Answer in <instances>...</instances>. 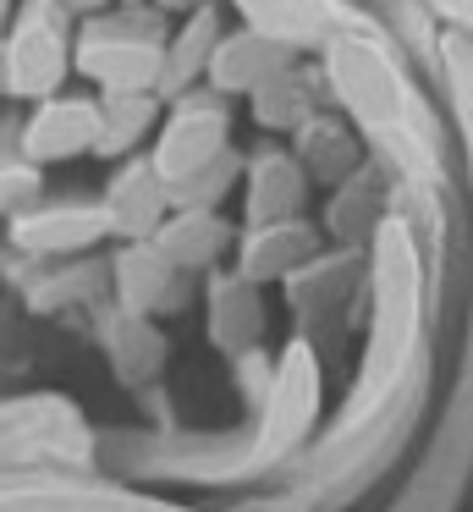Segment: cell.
Returning <instances> with one entry per match:
<instances>
[{"mask_svg": "<svg viewBox=\"0 0 473 512\" xmlns=\"http://www.w3.org/2000/svg\"><path fill=\"white\" fill-rule=\"evenodd\" d=\"M11 17H17V0H0V39H6V28H11Z\"/></svg>", "mask_w": 473, "mask_h": 512, "instance_id": "28", "label": "cell"}, {"mask_svg": "<svg viewBox=\"0 0 473 512\" xmlns=\"http://www.w3.org/2000/svg\"><path fill=\"white\" fill-rule=\"evenodd\" d=\"M286 144H292V155L303 160V171L319 182V188H336V182H347L352 171H363L374 160L369 138H363L358 127H352V116H341L336 105L319 111L314 122H303Z\"/></svg>", "mask_w": 473, "mask_h": 512, "instance_id": "20", "label": "cell"}, {"mask_svg": "<svg viewBox=\"0 0 473 512\" xmlns=\"http://www.w3.org/2000/svg\"><path fill=\"white\" fill-rule=\"evenodd\" d=\"M319 111H330V83H325V67H319V56L292 61V67L275 72L264 89L248 94L253 127H264V133H275V138H292L297 127L314 122Z\"/></svg>", "mask_w": 473, "mask_h": 512, "instance_id": "18", "label": "cell"}, {"mask_svg": "<svg viewBox=\"0 0 473 512\" xmlns=\"http://www.w3.org/2000/svg\"><path fill=\"white\" fill-rule=\"evenodd\" d=\"M0 446H17V457L39 463H77L94 452L83 419L61 397H17L0 408Z\"/></svg>", "mask_w": 473, "mask_h": 512, "instance_id": "11", "label": "cell"}, {"mask_svg": "<svg viewBox=\"0 0 473 512\" xmlns=\"http://www.w3.org/2000/svg\"><path fill=\"white\" fill-rule=\"evenodd\" d=\"M226 6L237 12V23L270 34L275 45L297 50V56H325L341 34L374 23L352 0H226Z\"/></svg>", "mask_w": 473, "mask_h": 512, "instance_id": "8", "label": "cell"}, {"mask_svg": "<svg viewBox=\"0 0 473 512\" xmlns=\"http://www.w3.org/2000/svg\"><path fill=\"white\" fill-rule=\"evenodd\" d=\"M116 237L99 199H33L6 221V243L28 259H72Z\"/></svg>", "mask_w": 473, "mask_h": 512, "instance_id": "9", "label": "cell"}, {"mask_svg": "<svg viewBox=\"0 0 473 512\" xmlns=\"http://www.w3.org/2000/svg\"><path fill=\"white\" fill-rule=\"evenodd\" d=\"M413 12H424L435 28H457L473 39V0H407Z\"/></svg>", "mask_w": 473, "mask_h": 512, "instance_id": "26", "label": "cell"}, {"mask_svg": "<svg viewBox=\"0 0 473 512\" xmlns=\"http://www.w3.org/2000/svg\"><path fill=\"white\" fill-rule=\"evenodd\" d=\"M237 237H242V221H231L226 210H171L165 226L154 232V243L187 276H215L237 254Z\"/></svg>", "mask_w": 473, "mask_h": 512, "instance_id": "19", "label": "cell"}, {"mask_svg": "<svg viewBox=\"0 0 473 512\" xmlns=\"http://www.w3.org/2000/svg\"><path fill=\"white\" fill-rule=\"evenodd\" d=\"M77 78V28L55 0H22L0 39V100H50Z\"/></svg>", "mask_w": 473, "mask_h": 512, "instance_id": "4", "label": "cell"}, {"mask_svg": "<svg viewBox=\"0 0 473 512\" xmlns=\"http://www.w3.org/2000/svg\"><path fill=\"white\" fill-rule=\"evenodd\" d=\"M160 116H165V100L160 94H99V160H127V155H143V144H154L160 133Z\"/></svg>", "mask_w": 473, "mask_h": 512, "instance_id": "23", "label": "cell"}, {"mask_svg": "<svg viewBox=\"0 0 473 512\" xmlns=\"http://www.w3.org/2000/svg\"><path fill=\"white\" fill-rule=\"evenodd\" d=\"M55 6H61L66 17H83V23H88V17H105L116 0H55Z\"/></svg>", "mask_w": 473, "mask_h": 512, "instance_id": "27", "label": "cell"}, {"mask_svg": "<svg viewBox=\"0 0 473 512\" xmlns=\"http://www.w3.org/2000/svg\"><path fill=\"white\" fill-rule=\"evenodd\" d=\"M193 281L198 276L176 270L154 237L121 243L116 259H110V292H116V309H127V314H171Z\"/></svg>", "mask_w": 473, "mask_h": 512, "instance_id": "17", "label": "cell"}, {"mask_svg": "<svg viewBox=\"0 0 473 512\" xmlns=\"http://www.w3.org/2000/svg\"><path fill=\"white\" fill-rule=\"evenodd\" d=\"M429 281H435V265H429L418 226L402 210L385 215L369 243V281H363V309H369L363 358H358V375H352V391L341 402L336 424L308 452V485H319L336 468H358L363 441L396 435L407 424V408H418L413 369L424 358Z\"/></svg>", "mask_w": 473, "mask_h": 512, "instance_id": "2", "label": "cell"}, {"mask_svg": "<svg viewBox=\"0 0 473 512\" xmlns=\"http://www.w3.org/2000/svg\"><path fill=\"white\" fill-rule=\"evenodd\" d=\"M0 512H187V507L143 496V490L121 485V479L0 474Z\"/></svg>", "mask_w": 473, "mask_h": 512, "instance_id": "7", "label": "cell"}, {"mask_svg": "<svg viewBox=\"0 0 473 512\" xmlns=\"http://www.w3.org/2000/svg\"><path fill=\"white\" fill-rule=\"evenodd\" d=\"M33 199H44V166H33V160L11 144L6 155H0V221L28 210Z\"/></svg>", "mask_w": 473, "mask_h": 512, "instance_id": "25", "label": "cell"}, {"mask_svg": "<svg viewBox=\"0 0 473 512\" xmlns=\"http://www.w3.org/2000/svg\"><path fill=\"white\" fill-rule=\"evenodd\" d=\"M204 325H209V342H215L226 358L259 353V347H264V325H270L264 287H259V281H248L237 265L204 276Z\"/></svg>", "mask_w": 473, "mask_h": 512, "instance_id": "15", "label": "cell"}, {"mask_svg": "<svg viewBox=\"0 0 473 512\" xmlns=\"http://www.w3.org/2000/svg\"><path fill=\"white\" fill-rule=\"evenodd\" d=\"M314 188L319 182L303 171L292 144H264L259 155H248V171H242V226L297 221V215H308Z\"/></svg>", "mask_w": 473, "mask_h": 512, "instance_id": "13", "label": "cell"}, {"mask_svg": "<svg viewBox=\"0 0 473 512\" xmlns=\"http://www.w3.org/2000/svg\"><path fill=\"white\" fill-rule=\"evenodd\" d=\"M325 226L308 221V215H297V221H264V226H242L237 237V270L248 281H259V287H281L286 276H297V270L308 265V259L325 254Z\"/></svg>", "mask_w": 473, "mask_h": 512, "instance_id": "16", "label": "cell"}, {"mask_svg": "<svg viewBox=\"0 0 473 512\" xmlns=\"http://www.w3.org/2000/svg\"><path fill=\"white\" fill-rule=\"evenodd\" d=\"M116 6H149V0H116Z\"/></svg>", "mask_w": 473, "mask_h": 512, "instance_id": "29", "label": "cell"}, {"mask_svg": "<svg viewBox=\"0 0 473 512\" xmlns=\"http://www.w3.org/2000/svg\"><path fill=\"white\" fill-rule=\"evenodd\" d=\"M242 171H248V160H242L237 149L220 155L215 166H204L198 177H187V182H176V188H171L176 210H226V204L242 193Z\"/></svg>", "mask_w": 473, "mask_h": 512, "instance_id": "24", "label": "cell"}, {"mask_svg": "<svg viewBox=\"0 0 473 512\" xmlns=\"http://www.w3.org/2000/svg\"><path fill=\"white\" fill-rule=\"evenodd\" d=\"M325 408V380H319V353L308 336L275 353V375L264 386L259 408H248V430L242 435H204V441H187L176 457L165 452H143V474H171V479H215V485H248V479L270 474V468L292 463L308 446Z\"/></svg>", "mask_w": 473, "mask_h": 512, "instance_id": "3", "label": "cell"}, {"mask_svg": "<svg viewBox=\"0 0 473 512\" xmlns=\"http://www.w3.org/2000/svg\"><path fill=\"white\" fill-rule=\"evenodd\" d=\"M231 133H237L231 100L204 83V89H193V94L165 100V116H160V133H154L149 155H154V166H160V177L176 188V182L198 177L204 166H215L220 155H231Z\"/></svg>", "mask_w": 473, "mask_h": 512, "instance_id": "6", "label": "cell"}, {"mask_svg": "<svg viewBox=\"0 0 473 512\" xmlns=\"http://www.w3.org/2000/svg\"><path fill=\"white\" fill-rule=\"evenodd\" d=\"M99 204H105L110 226H116V243H143V237H154L165 226V215L176 210L171 182L160 177L149 149L110 166L105 188H99Z\"/></svg>", "mask_w": 473, "mask_h": 512, "instance_id": "12", "label": "cell"}, {"mask_svg": "<svg viewBox=\"0 0 473 512\" xmlns=\"http://www.w3.org/2000/svg\"><path fill=\"white\" fill-rule=\"evenodd\" d=\"M396 171L385 160H369L347 182L325 188V237L341 248H369L385 215H396Z\"/></svg>", "mask_w": 473, "mask_h": 512, "instance_id": "14", "label": "cell"}, {"mask_svg": "<svg viewBox=\"0 0 473 512\" xmlns=\"http://www.w3.org/2000/svg\"><path fill=\"white\" fill-rule=\"evenodd\" d=\"M165 45L171 34H160L154 17H88L77 28V78L94 94H160Z\"/></svg>", "mask_w": 473, "mask_h": 512, "instance_id": "5", "label": "cell"}, {"mask_svg": "<svg viewBox=\"0 0 473 512\" xmlns=\"http://www.w3.org/2000/svg\"><path fill=\"white\" fill-rule=\"evenodd\" d=\"M99 133H105V122H99V94L61 89L22 116L17 149L33 166L50 171V166H72V160H83V155H99Z\"/></svg>", "mask_w": 473, "mask_h": 512, "instance_id": "10", "label": "cell"}, {"mask_svg": "<svg viewBox=\"0 0 473 512\" xmlns=\"http://www.w3.org/2000/svg\"><path fill=\"white\" fill-rule=\"evenodd\" d=\"M319 67H325V83H330V105L341 116H352V127L369 138L374 160H385L396 171V199H402L396 210L418 226L429 265H435L451 226L446 188H451V149H457L451 122L429 105L396 34H385L380 23L341 34L319 56Z\"/></svg>", "mask_w": 473, "mask_h": 512, "instance_id": "1", "label": "cell"}, {"mask_svg": "<svg viewBox=\"0 0 473 512\" xmlns=\"http://www.w3.org/2000/svg\"><path fill=\"white\" fill-rule=\"evenodd\" d=\"M220 39H226V17H220V0H198L193 12L182 17V28L171 34V45H165V89H160L165 100L204 89L209 61H215Z\"/></svg>", "mask_w": 473, "mask_h": 512, "instance_id": "22", "label": "cell"}, {"mask_svg": "<svg viewBox=\"0 0 473 512\" xmlns=\"http://www.w3.org/2000/svg\"><path fill=\"white\" fill-rule=\"evenodd\" d=\"M292 61H303V56L286 50V45H275V39L259 34V28L237 23V28H226V39H220L215 61H209L204 83L215 94H226V100H248L253 89H264V83H270L275 72H286Z\"/></svg>", "mask_w": 473, "mask_h": 512, "instance_id": "21", "label": "cell"}]
</instances>
